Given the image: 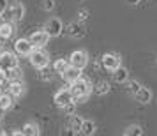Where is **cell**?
I'll list each match as a JSON object with an SVG mask.
<instances>
[{
    "mask_svg": "<svg viewBox=\"0 0 157 136\" xmlns=\"http://www.w3.org/2000/svg\"><path fill=\"white\" fill-rule=\"evenodd\" d=\"M71 92H72V97H74V101H83L86 99L90 94H92L94 90V85L90 80L86 78H78L74 83H71Z\"/></svg>",
    "mask_w": 157,
    "mask_h": 136,
    "instance_id": "cell-1",
    "label": "cell"
},
{
    "mask_svg": "<svg viewBox=\"0 0 157 136\" xmlns=\"http://www.w3.org/2000/svg\"><path fill=\"white\" fill-rule=\"evenodd\" d=\"M30 64L34 65L36 69H43V67H48L50 65V55L44 48H34L30 51Z\"/></svg>",
    "mask_w": 157,
    "mask_h": 136,
    "instance_id": "cell-2",
    "label": "cell"
},
{
    "mask_svg": "<svg viewBox=\"0 0 157 136\" xmlns=\"http://www.w3.org/2000/svg\"><path fill=\"white\" fill-rule=\"evenodd\" d=\"M101 64H102V67L106 69V71L113 72L120 64V55L118 53H113V51H108V53H104L102 57H101Z\"/></svg>",
    "mask_w": 157,
    "mask_h": 136,
    "instance_id": "cell-3",
    "label": "cell"
},
{
    "mask_svg": "<svg viewBox=\"0 0 157 136\" xmlns=\"http://www.w3.org/2000/svg\"><path fill=\"white\" fill-rule=\"evenodd\" d=\"M69 64L72 67H78V69H85L86 64H88V53L85 50H76L71 53L69 57Z\"/></svg>",
    "mask_w": 157,
    "mask_h": 136,
    "instance_id": "cell-4",
    "label": "cell"
},
{
    "mask_svg": "<svg viewBox=\"0 0 157 136\" xmlns=\"http://www.w3.org/2000/svg\"><path fill=\"white\" fill-rule=\"evenodd\" d=\"M44 30L48 32V36L50 37H58L62 36V32H64V23L60 18H50L46 25H44Z\"/></svg>",
    "mask_w": 157,
    "mask_h": 136,
    "instance_id": "cell-5",
    "label": "cell"
},
{
    "mask_svg": "<svg viewBox=\"0 0 157 136\" xmlns=\"http://www.w3.org/2000/svg\"><path fill=\"white\" fill-rule=\"evenodd\" d=\"M7 13L13 21H21L23 16H25V6L21 2H11L7 6Z\"/></svg>",
    "mask_w": 157,
    "mask_h": 136,
    "instance_id": "cell-6",
    "label": "cell"
},
{
    "mask_svg": "<svg viewBox=\"0 0 157 136\" xmlns=\"http://www.w3.org/2000/svg\"><path fill=\"white\" fill-rule=\"evenodd\" d=\"M32 50H34V44L30 43V39L21 37V39H18L14 43V51H16V55H20V57H29Z\"/></svg>",
    "mask_w": 157,
    "mask_h": 136,
    "instance_id": "cell-7",
    "label": "cell"
},
{
    "mask_svg": "<svg viewBox=\"0 0 157 136\" xmlns=\"http://www.w3.org/2000/svg\"><path fill=\"white\" fill-rule=\"evenodd\" d=\"M55 104H57L58 108H62L65 106V104H69V103H72L74 101V97H72V92H71V88H60L57 94H55ZM76 103V101H74Z\"/></svg>",
    "mask_w": 157,
    "mask_h": 136,
    "instance_id": "cell-8",
    "label": "cell"
},
{
    "mask_svg": "<svg viewBox=\"0 0 157 136\" xmlns=\"http://www.w3.org/2000/svg\"><path fill=\"white\" fill-rule=\"evenodd\" d=\"M16 65H20L16 53H13V51H2L0 53V67L2 69H9V67H16Z\"/></svg>",
    "mask_w": 157,
    "mask_h": 136,
    "instance_id": "cell-9",
    "label": "cell"
},
{
    "mask_svg": "<svg viewBox=\"0 0 157 136\" xmlns=\"http://www.w3.org/2000/svg\"><path fill=\"white\" fill-rule=\"evenodd\" d=\"M29 39H30V43L34 44V48H44V46L48 44V41H50V36H48L46 30H37V32H34V34L29 37Z\"/></svg>",
    "mask_w": 157,
    "mask_h": 136,
    "instance_id": "cell-10",
    "label": "cell"
},
{
    "mask_svg": "<svg viewBox=\"0 0 157 136\" xmlns=\"http://www.w3.org/2000/svg\"><path fill=\"white\" fill-rule=\"evenodd\" d=\"M64 30L67 32V36L72 37V39H83L85 37V29L79 21L76 23H69L67 27H64Z\"/></svg>",
    "mask_w": 157,
    "mask_h": 136,
    "instance_id": "cell-11",
    "label": "cell"
},
{
    "mask_svg": "<svg viewBox=\"0 0 157 136\" xmlns=\"http://www.w3.org/2000/svg\"><path fill=\"white\" fill-rule=\"evenodd\" d=\"M152 95H154L152 90H150L148 87H143V85L140 87V90H138L136 94H132V97H134L140 104H148L150 101H152Z\"/></svg>",
    "mask_w": 157,
    "mask_h": 136,
    "instance_id": "cell-12",
    "label": "cell"
},
{
    "mask_svg": "<svg viewBox=\"0 0 157 136\" xmlns=\"http://www.w3.org/2000/svg\"><path fill=\"white\" fill-rule=\"evenodd\" d=\"M62 78H64L65 83H69V85H71V83H74L78 78H81V69L69 65V67H67L64 72H62Z\"/></svg>",
    "mask_w": 157,
    "mask_h": 136,
    "instance_id": "cell-13",
    "label": "cell"
},
{
    "mask_svg": "<svg viewBox=\"0 0 157 136\" xmlns=\"http://www.w3.org/2000/svg\"><path fill=\"white\" fill-rule=\"evenodd\" d=\"M7 92L11 94L13 97H20V95H23V92H25V85H23V81L21 80H13V81H9Z\"/></svg>",
    "mask_w": 157,
    "mask_h": 136,
    "instance_id": "cell-14",
    "label": "cell"
},
{
    "mask_svg": "<svg viewBox=\"0 0 157 136\" xmlns=\"http://www.w3.org/2000/svg\"><path fill=\"white\" fill-rule=\"evenodd\" d=\"M95 131H97V124L90 119H83V124H81V129H79V134H85V136H92L95 134Z\"/></svg>",
    "mask_w": 157,
    "mask_h": 136,
    "instance_id": "cell-15",
    "label": "cell"
},
{
    "mask_svg": "<svg viewBox=\"0 0 157 136\" xmlns=\"http://www.w3.org/2000/svg\"><path fill=\"white\" fill-rule=\"evenodd\" d=\"M14 34V23L13 21H0V39H9Z\"/></svg>",
    "mask_w": 157,
    "mask_h": 136,
    "instance_id": "cell-16",
    "label": "cell"
},
{
    "mask_svg": "<svg viewBox=\"0 0 157 136\" xmlns=\"http://www.w3.org/2000/svg\"><path fill=\"white\" fill-rule=\"evenodd\" d=\"M4 76L7 81H13V80H21L23 78V71L20 65L16 67H9V69H4Z\"/></svg>",
    "mask_w": 157,
    "mask_h": 136,
    "instance_id": "cell-17",
    "label": "cell"
},
{
    "mask_svg": "<svg viewBox=\"0 0 157 136\" xmlns=\"http://www.w3.org/2000/svg\"><path fill=\"white\" fill-rule=\"evenodd\" d=\"M81 124H83V119H81L79 115H72L71 113L69 120H67V129L76 134V133H79V129H81Z\"/></svg>",
    "mask_w": 157,
    "mask_h": 136,
    "instance_id": "cell-18",
    "label": "cell"
},
{
    "mask_svg": "<svg viewBox=\"0 0 157 136\" xmlns=\"http://www.w3.org/2000/svg\"><path fill=\"white\" fill-rule=\"evenodd\" d=\"M113 80H115V83H127V80H129V71L125 69V67L118 65V67H117V69L113 71Z\"/></svg>",
    "mask_w": 157,
    "mask_h": 136,
    "instance_id": "cell-19",
    "label": "cell"
},
{
    "mask_svg": "<svg viewBox=\"0 0 157 136\" xmlns=\"http://www.w3.org/2000/svg\"><path fill=\"white\" fill-rule=\"evenodd\" d=\"M21 134L23 136H39L41 134V129L36 122H27L21 127Z\"/></svg>",
    "mask_w": 157,
    "mask_h": 136,
    "instance_id": "cell-20",
    "label": "cell"
},
{
    "mask_svg": "<svg viewBox=\"0 0 157 136\" xmlns=\"http://www.w3.org/2000/svg\"><path fill=\"white\" fill-rule=\"evenodd\" d=\"M94 90L99 94V95H106V94H109L111 87H109V83H108L106 80H99V81L94 85Z\"/></svg>",
    "mask_w": 157,
    "mask_h": 136,
    "instance_id": "cell-21",
    "label": "cell"
},
{
    "mask_svg": "<svg viewBox=\"0 0 157 136\" xmlns=\"http://www.w3.org/2000/svg\"><path fill=\"white\" fill-rule=\"evenodd\" d=\"M13 99H14V97L9 92H2L0 94V110H2V111H4V110H9V108L13 106Z\"/></svg>",
    "mask_w": 157,
    "mask_h": 136,
    "instance_id": "cell-22",
    "label": "cell"
},
{
    "mask_svg": "<svg viewBox=\"0 0 157 136\" xmlns=\"http://www.w3.org/2000/svg\"><path fill=\"white\" fill-rule=\"evenodd\" d=\"M124 136H143V127L138 126V124L127 126V127L124 129Z\"/></svg>",
    "mask_w": 157,
    "mask_h": 136,
    "instance_id": "cell-23",
    "label": "cell"
},
{
    "mask_svg": "<svg viewBox=\"0 0 157 136\" xmlns=\"http://www.w3.org/2000/svg\"><path fill=\"white\" fill-rule=\"evenodd\" d=\"M69 60H65V58H58V60H55L53 62V72H58V74H62V72L69 67Z\"/></svg>",
    "mask_w": 157,
    "mask_h": 136,
    "instance_id": "cell-24",
    "label": "cell"
},
{
    "mask_svg": "<svg viewBox=\"0 0 157 136\" xmlns=\"http://www.w3.org/2000/svg\"><path fill=\"white\" fill-rule=\"evenodd\" d=\"M127 87H129V92L131 94H136L138 90H140L141 83H140L138 80H127Z\"/></svg>",
    "mask_w": 157,
    "mask_h": 136,
    "instance_id": "cell-25",
    "label": "cell"
},
{
    "mask_svg": "<svg viewBox=\"0 0 157 136\" xmlns=\"http://www.w3.org/2000/svg\"><path fill=\"white\" fill-rule=\"evenodd\" d=\"M39 80H43V81H50L53 78V72L48 71V67H43V69H39Z\"/></svg>",
    "mask_w": 157,
    "mask_h": 136,
    "instance_id": "cell-26",
    "label": "cell"
},
{
    "mask_svg": "<svg viewBox=\"0 0 157 136\" xmlns=\"http://www.w3.org/2000/svg\"><path fill=\"white\" fill-rule=\"evenodd\" d=\"M88 16H90V13H88L86 9H79V11H78V21L79 23L86 21V20H88Z\"/></svg>",
    "mask_w": 157,
    "mask_h": 136,
    "instance_id": "cell-27",
    "label": "cell"
},
{
    "mask_svg": "<svg viewBox=\"0 0 157 136\" xmlns=\"http://www.w3.org/2000/svg\"><path fill=\"white\" fill-rule=\"evenodd\" d=\"M43 9L44 11H53L55 9V0H43Z\"/></svg>",
    "mask_w": 157,
    "mask_h": 136,
    "instance_id": "cell-28",
    "label": "cell"
},
{
    "mask_svg": "<svg viewBox=\"0 0 157 136\" xmlns=\"http://www.w3.org/2000/svg\"><path fill=\"white\" fill-rule=\"evenodd\" d=\"M74 101H72V103H69V104H65V106H62L60 108V110H62V111H64V113H67V115H71V113H74Z\"/></svg>",
    "mask_w": 157,
    "mask_h": 136,
    "instance_id": "cell-29",
    "label": "cell"
},
{
    "mask_svg": "<svg viewBox=\"0 0 157 136\" xmlns=\"http://www.w3.org/2000/svg\"><path fill=\"white\" fill-rule=\"evenodd\" d=\"M7 9V0H0V14Z\"/></svg>",
    "mask_w": 157,
    "mask_h": 136,
    "instance_id": "cell-30",
    "label": "cell"
},
{
    "mask_svg": "<svg viewBox=\"0 0 157 136\" xmlns=\"http://www.w3.org/2000/svg\"><path fill=\"white\" fill-rule=\"evenodd\" d=\"M11 134H13V136H23V134H21V129H14Z\"/></svg>",
    "mask_w": 157,
    "mask_h": 136,
    "instance_id": "cell-31",
    "label": "cell"
},
{
    "mask_svg": "<svg viewBox=\"0 0 157 136\" xmlns=\"http://www.w3.org/2000/svg\"><path fill=\"white\" fill-rule=\"evenodd\" d=\"M140 2H141V0H127V4H129V6H138Z\"/></svg>",
    "mask_w": 157,
    "mask_h": 136,
    "instance_id": "cell-32",
    "label": "cell"
},
{
    "mask_svg": "<svg viewBox=\"0 0 157 136\" xmlns=\"http://www.w3.org/2000/svg\"><path fill=\"white\" fill-rule=\"evenodd\" d=\"M0 113H2V110H0Z\"/></svg>",
    "mask_w": 157,
    "mask_h": 136,
    "instance_id": "cell-33",
    "label": "cell"
}]
</instances>
